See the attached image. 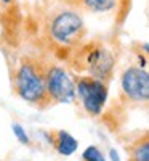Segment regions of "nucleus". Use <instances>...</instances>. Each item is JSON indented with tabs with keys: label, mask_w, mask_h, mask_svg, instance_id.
<instances>
[{
	"label": "nucleus",
	"mask_w": 149,
	"mask_h": 161,
	"mask_svg": "<svg viewBox=\"0 0 149 161\" xmlns=\"http://www.w3.org/2000/svg\"><path fill=\"white\" fill-rule=\"evenodd\" d=\"M74 10H84L90 13H107L116 8L117 0H63Z\"/></svg>",
	"instance_id": "obj_8"
},
{
	"label": "nucleus",
	"mask_w": 149,
	"mask_h": 161,
	"mask_svg": "<svg viewBox=\"0 0 149 161\" xmlns=\"http://www.w3.org/2000/svg\"><path fill=\"white\" fill-rule=\"evenodd\" d=\"M45 68L47 58L40 55H26L18 61L11 76L13 92L26 103L40 110L51 106L45 84Z\"/></svg>",
	"instance_id": "obj_2"
},
{
	"label": "nucleus",
	"mask_w": 149,
	"mask_h": 161,
	"mask_svg": "<svg viewBox=\"0 0 149 161\" xmlns=\"http://www.w3.org/2000/svg\"><path fill=\"white\" fill-rule=\"evenodd\" d=\"M75 97L79 98L82 108L90 116L101 114L106 106L107 97H109V82H104L101 79L91 76H75Z\"/></svg>",
	"instance_id": "obj_4"
},
{
	"label": "nucleus",
	"mask_w": 149,
	"mask_h": 161,
	"mask_svg": "<svg viewBox=\"0 0 149 161\" xmlns=\"http://www.w3.org/2000/svg\"><path fill=\"white\" fill-rule=\"evenodd\" d=\"M82 161H106V158L96 145H90L82 153Z\"/></svg>",
	"instance_id": "obj_10"
},
{
	"label": "nucleus",
	"mask_w": 149,
	"mask_h": 161,
	"mask_svg": "<svg viewBox=\"0 0 149 161\" xmlns=\"http://www.w3.org/2000/svg\"><path fill=\"white\" fill-rule=\"evenodd\" d=\"M111 158H112V161H120V159H119V155H117L116 150H111Z\"/></svg>",
	"instance_id": "obj_12"
},
{
	"label": "nucleus",
	"mask_w": 149,
	"mask_h": 161,
	"mask_svg": "<svg viewBox=\"0 0 149 161\" xmlns=\"http://www.w3.org/2000/svg\"><path fill=\"white\" fill-rule=\"evenodd\" d=\"M50 143H51L53 148H55V152L59 153L61 156H71L79 148L77 139L74 136H71L67 130H63V129L50 132Z\"/></svg>",
	"instance_id": "obj_7"
},
{
	"label": "nucleus",
	"mask_w": 149,
	"mask_h": 161,
	"mask_svg": "<svg viewBox=\"0 0 149 161\" xmlns=\"http://www.w3.org/2000/svg\"><path fill=\"white\" fill-rule=\"evenodd\" d=\"M11 130H13V134H15V137L19 140V143H23V145H29L31 143V139L28 136V132H26V129L21 124H13Z\"/></svg>",
	"instance_id": "obj_11"
},
{
	"label": "nucleus",
	"mask_w": 149,
	"mask_h": 161,
	"mask_svg": "<svg viewBox=\"0 0 149 161\" xmlns=\"http://www.w3.org/2000/svg\"><path fill=\"white\" fill-rule=\"evenodd\" d=\"M64 58L79 76H91L104 82H109L112 79L117 63L114 48L101 39L84 40Z\"/></svg>",
	"instance_id": "obj_1"
},
{
	"label": "nucleus",
	"mask_w": 149,
	"mask_h": 161,
	"mask_svg": "<svg viewBox=\"0 0 149 161\" xmlns=\"http://www.w3.org/2000/svg\"><path fill=\"white\" fill-rule=\"evenodd\" d=\"M128 161H149V140L147 132L144 136L136 139L128 147Z\"/></svg>",
	"instance_id": "obj_9"
},
{
	"label": "nucleus",
	"mask_w": 149,
	"mask_h": 161,
	"mask_svg": "<svg viewBox=\"0 0 149 161\" xmlns=\"http://www.w3.org/2000/svg\"><path fill=\"white\" fill-rule=\"evenodd\" d=\"M45 84L48 98L53 103H72L75 100V84L64 66L47 60Z\"/></svg>",
	"instance_id": "obj_5"
},
{
	"label": "nucleus",
	"mask_w": 149,
	"mask_h": 161,
	"mask_svg": "<svg viewBox=\"0 0 149 161\" xmlns=\"http://www.w3.org/2000/svg\"><path fill=\"white\" fill-rule=\"evenodd\" d=\"M120 92L130 103L146 105L149 100V74L141 66H128L120 74Z\"/></svg>",
	"instance_id": "obj_6"
},
{
	"label": "nucleus",
	"mask_w": 149,
	"mask_h": 161,
	"mask_svg": "<svg viewBox=\"0 0 149 161\" xmlns=\"http://www.w3.org/2000/svg\"><path fill=\"white\" fill-rule=\"evenodd\" d=\"M0 2H2V3H11L13 0H0Z\"/></svg>",
	"instance_id": "obj_13"
},
{
	"label": "nucleus",
	"mask_w": 149,
	"mask_h": 161,
	"mask_svg": "<svg viewBox=\"0 0 149 161\" xmlns=\"http://www.w3.org/2000/svg\"><path fill=\"white\" fill-rule=\"evenodd\" d=\"M44 36L48 45L63 52L64 57L87 37V28L82 15L74 8H58L50 11L44 24Z\"/></svg>",
	"instance_id": "obj_3"
}]
</instances>
